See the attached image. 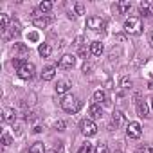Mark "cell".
Here are the masks:
<instances>
[{
  "instance_id": "ac0fdd59",
  "label": "cell",
  "mask_w": 153,
  "mask_h": 153,
  "mask_svg": "<svg viewBox=\"0 0 153 153\" xmlns=\"http://www.w3.org/2000/svg\"><path fill=\"white\" fill-rule=\"evenodd\" d=\"M29 153H47L45 144H43V142H34V144L29 148Z\"/></svg>"
},
{
  "instance_id": "836d02e7",
  "label": "cell",
  "mask_w": 153,
  "mask_h": 153,
  "mask_svg": "<svg viewBox=\"0 0 153 153\" xmlns=\"http://www.w3.org/2000/svg\"><path fill=\"white\" fill-rule=\"evenodd\" d=\"M79 56H81V58H85V59H87V51H85V49H83V47H81V49H79Z\"/></svg>"
},
{
  "instance_id": "e575fe53",
  "label": "cell",
  "mask_w": 153,
  "mask_h": 153,
  "mask_svg": "<svg viewBox=\"0 0 153 153\" xmlns=\"http://www.w3.org/2000/svg\"><path fill=\"white\" fill-rule=\"evenodd\" d=\"M117 40H119V42H124V40H126V36H124V34H117Z\"/></svg>"
},
{
  "instance_id": "d4e9b609",
  "label": "cell",
  "mask_w": 153,
  "mask_h": 153,
  "mask_svg": "<svg viewBox=\"0 0 153 153\" xmlns=\"http://www.w3.org/2000/svg\"><path fill=\"white\" fill-rule=\"evenodd\" d=\"M78 153H92V144H90V142L81 144V148L78 149Z\"/></svg>"
},
{
  "instance_id": "b9f144b4",
  "label": "cell",
  "mask_w": 153,
  "mask_h": 153,
  "mask_svg": "<svg viewBox=\"0 0 153 153\" xmlns=\"http://www.w3.org/2000/svg\"><path fill=\"white\" fill-rule=\"evenodd\" d=\"M151 7H153V4H151Z\"/></svg>"
},
{
  "instance_id": "603a6c76",
  "label": "cell",
  "mask_w": 153,
  "mask_h": 153,
  "mask_svg": "<svg viewBox=\"0 0 153 153\" xmlns=\"http://www.w3.org/2000/svg\"><path fill=\"white\" fill-rule=\"evenodd\" d=\"M119 7H121V15H126V13L131 9V2L124 0V2H121V4H119Z\"/></svg>"
},
{
  "instance_id": "f546056e",
  "label": "cell",
  "mask_w": 153,
  "mask_h": 153,
  "mask_svg": "<svg viewBox=\"0 0 153 153\" xmlns=\"http://www.w3.org/2000/svg\"><path fill=\"white\" fill-rule=\"evenodd\" d=\"M121 87H123V88H131V79H128V78H123V81H121Z\"/></svg>"
},
{
  "instance_id": "8d00e7d4",
  "label": "cell",
  "mask_w": 153,
  "mask_h": 153,
  "mask_svg": "<svg viewBox=\"0 0 153 153\" xmlns=\"http://www.w3.org/2000/svg\"><path fill=\"white\" fill-rule=\"evenodd\" d=\"M149 43H151V47H153V31H151V34H149Z\"/></svg>"
},
{
  "instance_id": "f35d334b",
  "label": "cell",
  "mask_w": 153,
  "mask_h": 153,
  "mask_svg": "<svg viewBox=\"0 0 153 153\" xmlns=\"http://www.w3.org/2000/svg\"><path fill=\"white\" fill-rule=\"evenodd\" d=\"M149 106H151V110H153V97L149 99Z\"/></svg>"
},
{
  "instance_id": "cb8c5ba5",
  "label": "cell",
  "mask_w": 153,
  "mask_h": 153,
  "mask_svg": "<svg viewBox=\"0 0 153 153\" xmlns=\"http://www.w3.org/2000/svg\"><path fill=\"white\" fill-rule=\"evenodd\" d=\"M13 49H15V52H20V54H27V51H29L27 45H24V43H15Z\"/></svg>"
},
{
  "instance_id": "1f68e13d",
  "label": "cell",
  "mask_w": 153,
  "mask_h": 153,
  "mask_svg": "<svg viewBox=\"0 0 153 153\" xmlns=\"http://www.w3.org/2000/svg\"><path fill=\"white\" fill-rule=\"evenodd\" d=\"M74 43H76V47H79V49H81V43H83V36H78Z\"/></svg>"
},
{
  "instance_id": "4fadbf2b",
  "label": "cell",
  "mask_w": 153,
  "mask_h": 153,
  "mask_svg": "<svg viewBox=\"0 0 153 153\" xmlns=\"http://www.w3.org/2000/svg\"><path fill=\"white\" fill-rule=\"evenodd\" d=\"M103 51H105V47H103L101 42H92V43H90V54H92V56H101Z\"/></svg>"
},
{
  "instance_id": "d590c367",
  "label": "cell",
  "mask_w": 153,
  "mask_h": 153,
  "mask_svg": "<svg viewBox=\"0 0 153 153\" xmlns=\"http://www.w3.org/2000/svg\"><path fill=\"white\" fill-rule=\"evenodd\" d=\"M90 68H92V67H90V65H87V63H85V65H83V72H88V70H90Z\"/></svg>"
},
{
  "instance_id": "7a4b0ae2",
  "label": "cell",
  "mask_w": 153,
  "mask_h": 153,
  "mask_svg": "<svg viewBox=\"0 0 153 153\" xmlns=\"http://www.w3.org/2000/svg\"><path fill=\"white\" fill-rule=\"evenodd\" d=\"M61 108H63L67 114H76V112L81 108V101L76 97V96H72V94H67V96H63V99H61Z\"/></svg>"
},
{
  "instance_id": "2e32d148",
  "label": "cell",
  "mask_w": 153,
  "mask_h": 153,
  "mask_svg": "<svg viewBox=\"0 0 153 153\" xmlns=\"http://www.w3.org/2000/svg\"><path fill=\"white\" fill-rule=\"evenodd\" d=\"M15 119H16L15 110H13V108H6V110H4V115H2V121H6V123H15Z\"/></svg>"
},
{
  "instance_id": "d6986e66",
  "label": "cell",
  "mask_w": 153,
  "mask_h": 153,
  "mask_svg": "<svg viewBox=\"0 0 153 153\" xmlns=\"http://www.w3.org/2000/svg\"><path fill=\"white\" fill-rule=\"evenodd\" d=\"M103 101H106V92L99 88V90H96V92H94V103H97V105H101Z\"/></svg>"
},
{
  "instance_id": "30bf717a",
  "label": "cell",
  "mask_w": 153,
  "mask_h": 153,
  "mask_svg": "<svg viewBox=\"0 0 153 153\" xmlns=\"http://www.w3.org/2000/svg\"><path fill=\"white\" fill-rule=\"evenodd\" d=\"M56 76V67H45L42 70V79L43 81H52Z\"/></svg>"
},
{
  "instance_id": "7402d4cb",
  "label": "cell",
  "mask_w": 153,
  "mask_h": 153,
  "mask_svg": "<svg viewBox=\"0 0 153 153\" xmlns=\"http://www.w3.org/2000/svg\"><path fill=\"white\" fill-rule=\"evenodd\" d=\"M7 24H9V15L2 13L0 15V29H7Z\"/></svg>"
},
{
  "instance_id": "8992f818",
  "label": "cell",
  "mask_w": 153,
  "mask_h": 153,
  "mask_svg": "<svg viewBox=\"0 0 153 153\" xmlns=\"http://www.w3.org/2000/svg\"><path fill=\"white\" fill-rule=\"evenodd\" d=\"M135 103H137V114H139V117H148V114H149V106H148V101H144V99H140V94H135Z\"/></svg>"
},
{
  "instance_id": "ba28073f",
  "label": "cell",
  "mask_w": 153,
  "mask_h": 153,
  "mask_svg": "<svg viewBox=\"0 0 153 153\" xmlns=\"http://www.w3.org/2000/svg\"><path fill=\"white\" fill-rule=\"evenodd\" d=\"M74 65H76V56H72V54L61 56V58H59V63H58L59 68H72Z\"/></svg>"
},
{
  "instance_id": "f1b7e54d",
  "label": "cell",
  "mask_w": 153,
  "mask_h": 153,
  "mask_svg": "<svg viewBox=\"0 0 153 153\" xmlns=\"http://www.w3.org/2000/svg\"><path fill=\"white\" fill-rule=\"evenodd\" d=\"M96 153H108V146L103 144V142H99L97 148H96Z\"/></svg>"
},
{
  "instance_id": "ab89813d",
  "label": "cell",
  "mask_w": 153,
  "mask_h": 153,
  "mask_svg": "<svg viewBox=\"0 0 153 153\" xmlns=\"http://www.w3.org/2000/svg\"><path fill=\"white\" fill-rule=\"evenodd\" d=\"M47 153H58V149H51V151H47Z\"/></svg>"
},
{
  "instance_id": "7c38bea8",
  "label": "cell",
  "mask_w": 153,
  "mask_h": 153,
  "mask_svg": "<svg viewBox=\"0 0 153 153\" xmlns=\"http://www.w3.org/2000/svg\"><path fill=\"white\" fill-rule=\"evenodd\" d=\"M51 22H52V18H51V16H40V18L33 20V24H34L38 29H45V27H47Z\"/></svg>"
},
{
  "instance_id": "484cf974",
  "label": "cell",
  "mask_w": 153,
  "mask_h": 153,
  "mask_svg": "<svg viewBox=\"0 0 153 153\" xmlns=\"http://www.w3.org/2000/svg\"><path fill=\"white\" fill-rule=\"evenodd\" d=\"M11 33H15V34L22 33V25H20V22H18V20H15V22L11 24Z\"/></svg>"
},
{
  "instance_id": "4316f807",
  "label": "cell",
  "mask_w": 153,
  "mask_h": 153,
  "mask_svg": "<svg viewBox=\"0 0 153 153\" xmlns=\"http://www.w3.org/2000/svg\"><path fill=\"white\" fill-rule=\"evenodd\" d=\"M2 144L4 146H9L11 144V135L7 131H2Z\"/></svg>"
},
{
  "instance_id": "4dcf8cb0",
  "label": "cell",
  "mask_w": 153,
  "mask_h": 153,
  "mask_svg": "<svg viewBox=\"0 0 153 153\" xmlns=\"http://www.w3.org/2000/svg\"><path fill=\"white\" fill-rule=\"evenodd\" d=\"M22 63H24V59H20V58H13V67H15L16 70L22 67Z\"/></svg>"
},
{
  "instance_id": "52a82bcc",
  "label": "cell",
  "mask_w": 153,
  "mask_h": 153,
  "mask_svg": "<svg viewBox=\"0 0 153 153\" xmlns=\"http://www.w3.org/2000/svg\"><path fill=\"white\" fill-rule=\"evenodd\" d=\"M87 27L92 31H101V29H105V20L99 16H90V18H87Z\"/></svg>"
},
{
  "instance_id": "d6a6232c",
  "label": "cell",
  "mask_w": 153,
  "mask_h": 153,
  "mask_svg": "<svg viewBox=\"0 0 153 153\" xmlns=\"http://www.w3.org/2000/svg\"><path fill=\"white\" fill-rule=\"evenodd\" d=\"M144 153H153V144H148V146L144 148Z\"/></svg>"
},
{
  "instance_id": "e0dca14e",
  "label": "cell",
  "mask_w": 153,
  "mask_h": 153,
  "mask_svg": "<svg viewBox=\"0 0 153 153\" xmlns=\"http://www.w3.org/2000/svg\"><path fill=\"white\" fill-rule=\"evenodd\" d=\"M38 52H40V56H42V58H49V56H51V52H52V47H51L49 43H42V45L38 47Z\"/></svg>"
},
{
  "instance_id": "44dd1931",
  "label": "cell",
  "mask_w": 153,
  "mask_h": 153,
  "mask_svg": "<svg viewBox=\"0 0 153 153\" xmlns=\"http://www.w3.org/2000/svg\"><path fill=\"white\" fill-rule=\"evenodd\" d=\"M74 15H76V16L85 15V4H83V2H76V6H74Z\"/></svg>"
},
{
  "instance_id": "74e56055",
  "label": "cell",
  "mask_w": 153,
  "mask_h": 153,
  "mask_svg": "<svg viewBox=\"0 0 153 153\" xmlns=\"http://www.w3.org/2000/svg\"><path fill=\"white\" fill-rule=\"evenodd\" d=\"M148 88H149V90H153V81H149V83H148Z\"/></svg>"
},
{
  "instance_id": "277c9868",
  "label": "cell",
  "mask_w": 153,
  "mask_h": 153,
  "mask_svg": "<svg viewBox=\"0 0 153 153\" xmlns=\"http://www.w3.org/2000/svg\"><path fill=\"white\" fill-rule=\"evenodd\" d=\"M34 72H36V68H34V65H33V63H29V61H24V63H22V67L16 70L18 78H22V79H31L33 76H34Z\"/></svg>"
},
{
  "instance_id": "6da1fadb",
  "label": "cell",
  "mask_w": 153,
  "mask_h": 153,
  "mask_svg": "<svg viewBox=\"0 0 153 153\" xmlns=\"http://www.w3.org/2000/svg\"><path fill=\"white\" fill-rule=\"evenodd\" d=\"M123 29H124V33H126V34L139 36V34L142 33L144 25H142V20H140L139 16H130V18H126V20H124Z\"/></svg>"
},
{
  "instance_id": "60d3db41",
  "label": "cell",
  "mask_w": 153,
  "mask_h": 153,
  "mask_svg": "<svg viewBox=\"0 0 153 153\" xmlns=\"http://www.w3.org/2000/svg\"><path fill=\"white\" fill-rule=\"evenodd\" d=\"M151 78H153V72H151Z\"/></svg>"
},
{
  "instance_id": "9c48e42d",
  "label": "cell",
  "mask_w": 153,
  "mask_h": 153,
  "mask_svg": "<svg viewBox=\"0 0 153 153\" xmlns=\"http://www.w3.org/2000/svg\"><path fill=\"white\" fill-rule=\"evenodd\" d=\"M88 115H90L92 121H94V119H99V117L103 115V106L97 105V103H92L90 108H88Z\"/></svg>"
},
{
  "instance_id": "5b68a950",
  "label": "cell",
  "mask_w": 153,
  "mask_h": 153,
  "mask_svg": "<svg viewBox=\"0 0 153 153\" xmlns=\"http://www.w3.org/2000/svg\"><path fill=\"white\" fill-rule=\"evenodd\" d=\"M126 135H128L130 139H139V137L142 135V126H140L137 121L128 123V126H126Z\"/></svg>"
},
{
  "instance_id": "ffe728a7",
  "label": "cell",
  "mask_w": 153,
  "mask_h": 153,
  "mask_svg": "<svg viewBox=\"0 0 153 153\" xmlns=\"http://www.w3.org/2000/svg\"><path fill=\"white\" fill-rule=\"evenodd\" d=\"M38 9H40L42 13H49V11L52 9V2H49V0H43V2H40Z\"/></svg>"
},
{
  "instance_id": "8fae6325",
  "label": "cell",
  "mask_w": 153,
  "mask_h": 153,
  "mask_svg": "<svg viewBox=\"0 0 153 153\" xmlns=\"http://www.w3.org/2000/svg\"><path fill=\"white\" fill-rule=\"evenodd\" d=\"M68 88H70V83L67 81V79H61V81H58V85H56V94L58 96H67V92H68Z\"/></svg>"
},
{
  "instance_id": "3957f363",
  "label": "cell",
  "mask_w": 153,
  "mask_h": 153,
  "mask_svg": "<svg viewBox=\"0 0 153 153\" xmlns=\"http://www.w3.org/2000/svg\"><path fill=\"white\" fill-rule=\"evenodd\" d=\"M79 130H81V133L87 135V137H94V135L97 133V126H96V123H94L92 119H83V121L79 123Z\"/></svg>"
},
{
  "instance_id": "9a60e30c",
  "label": "cell",
  "mask_w": 153,
  "mask_h": 153,
  "mask_svg": "<svg viewBox=\"0 0 153 153\" xmlns=\"http://www.w3.org/2000/svg\"><path fill=\"white\" fill-rule=\"evenodd\" d=\"M139 11L142 16H149L151 15V2H148V0H144V2L139 4Z\"/></svg>"
},
{
  "instance_id": "5bb4252c",
  "label": "cell",
  "mask_w": 153,
  "mask_h": 153,
  "mask_svg": "<svg viewBox=\"0 0 153 153\" xmlns=\"http://www.w3.org/2000/svg\"><path fill=\"white\" fill-rule=\"evenodd\" d=\"M123 119H124L123 112H121V110H115V112H114V115H112V124H110V130L117 128V126L121 124V121H123Z\"/></svg>"
},
{
  "instance_id": "83f0119b",
  "label": "cell",
  "mask_w": 153,
  "mask_h": 153,
  "mask_svg": "<svg viewBox=\"0 0 153 153\" xmlns=\"http://www.w3.org/2000/svg\"><path fill=\"white\" fill-rule=\"evenodd\" d=\"M54 130H56V131H63V130H65V121H61V119L56 121V123H54Z\"/></svg>"
}]
</instances>
